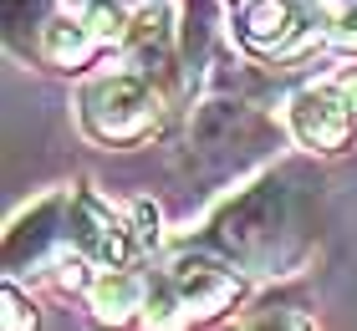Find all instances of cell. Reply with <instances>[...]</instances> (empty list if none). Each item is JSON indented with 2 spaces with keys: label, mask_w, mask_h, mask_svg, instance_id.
<instances>
[{
  "label": "cell",
  "mask_w": 357,
  "mask_h": 331,
  "mask_svg": "<svg viewBox=\"0 0 357 331\" xmlns=\"http://www.w3.org/2000/svg\"><path fill=\"white\" fill-rule=\"evenodd\" d=\"M82 123L102 143H133L158 123V92L143 72H118L102 77L82 97Z\"/></svg>",
  "instance_id": "6da1fadb"
},
{
  "label": "cell",
  "mask_w": 357,
  "mask_h": 331,
  "mask_svg": "<svg viewBox=\"0 0 357 331\" xmlns=\"http://www.w3.org/2000/svg\"><path fill=\"white\" fill-rule=\"evenodd\" d=\"M169 291H174V301L184 306V316H209V311H220L225 301H235V275L225 270L220 260L178 255L169 265Z\"/></svg>",
  "instance_id": "7a4b0ae2"
},
{
  "label": "cell",
  "mask_w": 357,
  "mask_h": 331,
  "mask_svg": "<svg viewBox=\"0 0 357 331\" xmlns=\"http://www.w3.org/2000/svg\"><path fill=\"white\" fill-rule=\"evenodd\" d=\"M72 245L82 250L87 260H97V265H118L123 255H128V245H133V235L118 224V214H112L97 194H77L72 199Z\"/></svg>",
  "instance_id": "3957f363"
},
{
  "label": "cell",
  "mask_w": 357,
  "mask_h": 331,
  "mask_svg": "<svg viewBox=\"0 0 357 331\" xmlns=\"http://www.w3.org/2000/svg\"><path fill=\"white\" fill-rule=\"evenodd\" d=\"M357 112L342 107V97L337 92H301L296 107H291V128H296V138L306 148H342L347 143V128H352Z\"/></svg>",
  "instance_id": "277c9868"
},
{
  "label": "cell",
  "mask_w": 357,
  "mask_h": 331,
  "mask_svg": "<svg viewBox=\"0 0 357 331\" xmlns=\"http://www.w3.org/2000/svg\"><path fill=\"white\" fill-rule=\"evenodd\" d=\"M291 26H296V10H291V0H250L245 15H240V36H245L250 46H261V52L286 46Z\"/></svg>",
  "instance_id": "5b68a950"
},
{
  "label": "cell",
  "mask_w": 357,
  "mask_h": 331,
  "mask_svg": "<svg viewBox=\"0 0 357 331\" xmlns=\"http://www.w3.org/2000/svg\"><path fill=\"white\" fill-rule=\"evenodd\" d=\"M138 295H143V280H133V275H107V280H97L92 306L102 311L107 321H123L128 311L138 306Z\"/></svg>",
  "instance_id": "8992f818"
},
{
  "label": "cell",
  "mask_w": 357,
  "mask_h": 331,
  "mask_svg": "<svg viewBox=\"0 0 357 331\" xmlns=\"http://www.w3.org/2000/svg\"><path fill=\"white\" fill-rule=\"evenodd\" d=\"M250 331H301V321H291V316H266V321H255Z\"/></svg>",
  "instance_id": "52a82bcc"
},
{
  "label": "cell",
  "mask_w": 357,
  "mask_h": 331,
  "mask_svg": "<svg viewBox=\"0 0 357 331\" xmlns=\"http://www.w3.org/2000/svg\"><path fill=\"white\" fill-rule=\"evenodd\" d=\"M21 311H26V306H21V295L10 291V331H26V316H21Z\"/></svg>",
  "instance_id": "ba28073f"
},
{
  "label": "cell",
  "mask_w": 357,
  "mask_h": 331,
  "mask_svg": "<svg viewBox=\"0 0 357 331\" xmlns=\"http://www.w3.org/2000/svg\"><path fill=\"white\" fill-rule=\"evenodd\" d=\"M342 97H347V107H352V112H357V72H352V77H347V82H342Z\"/></svg>",
  "instance_id": "9c48e42d"
},
{
  "label": "cell",
  "mask_w": 357,
  "mask_h": 331,
  "mask_svg": "<svg viewBox=\"0 0 357 331\" xmlns=\"http://www.w3.org/2000/svg\"><path fill=\"white\" fill-rule=\"evenodd\" d=\"M337 6H347V10H352V6H357V0H337Z\"/></svg>",
  "instance_id": "30bf717a"
}]
</instances>
